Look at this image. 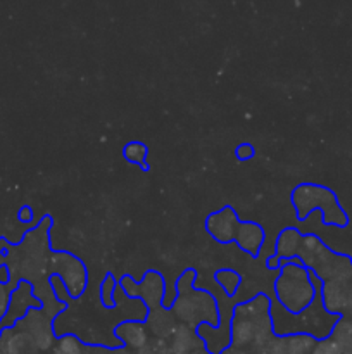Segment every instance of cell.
Listing matches in <instances>:
<instances>
[{
    "label": "cell",
    "mask_w": 352,
    "mask_h": 354,
    "mask_svg": "<svg viewBox=\"0 0 352 354\" xmlns=\"http://www.w3.org/2000/svg\"><path fill=\"white\" fill-rule=\"evenodd\" d=\"M317 277L299 259H290L280 268L275 280V296L280 306L290 315H300L320 296Z\"/></svg>",
    "instance_id": "1"
},
{
    "label": "cell",
    "mask_w": 352,
    "mask_h": 354,
    "mask_svg": "<svg viewBox=\"0 0 352 354\" xmlns=\"http://www.w3.org/2000/svg\"><path fill=\"white\" fill-rule=\"evenodd\" d=\"M292 204L295 207L297 220L304 221L313 209H320L323 213V223L333 227H347L349 218L345 211L338 204L333 190L314 183H300L292 192Z\"/></svg>",
    "instance_id": "2"
},
{
    "label": "cell",
    "mask_w": 352,
    "mask_h": 354,
    "mask_svg": "<svg viewBox=\"0 0 352 354\" xmlns=\"http://www.w3.org/2000/svg\"><path fill=\"white\" fill-rule=\"evenodd\" d=\"M271 328V301L266 294H257L247 303L235 306L231 320V339L235 344H247L254 335H264Z\"/></svg>",
    "instance_id": "3"
},
{
    "label": "cell",
    "mask_w": 352,
    "mask_h": 354,
    "mask_svg": "<svg viewBox=\"0 0 352 354\" xmlns=\"http://www.w3.org/2000/svg\"><path fill=\"white\" fill-rule=\"evenodd\" d=\"M171 311L186 324H197L204 320V324L211 327L219 325V310H217L216 299L207 290L192 289L190 292L176 294Z\"/></svg>",
    "instance_id": "4"
},
{
    "label": "cell",
    "mask_w": 352,
    "mask_h": 354,
    "mask_svg": "<svg viewBox=\"0 0 352 354\" xmlns=\"http://www.w3.org/2000/svg\"><path fill=\"white\" fill-rule=\"evenodd\" d=\"M52 273H57L66 283L71 299H78L83 296L88 286V272L86 266L78 256L66 251H55L50 256Z\"/></svg>",
    "instance_id": "5"
},
{
    "label": "cell",
    "mask_w": 352,
    "mask_h": 354,
    "mask_svg": "<svg viewBox=\"0 0 352 354\" xmlns=\"http://www.w3.org/2000/svg\"><path fill=\"white\" fill-rule=\"evenodd\" d=\"M313 275H316L321 282L328 280H349L352 279V259L349 256L337 254L324 248L314 265L311 266Z\"/></svg>",
    "instance_id": "6"
},
{
    "label": "cell",
    "mask_w": 352,
    "mask_h": 354,
    "mask_svg": "<svg viewBox=\"0 0 352 354\" xmlns=\"http://www.w3.org/2000/svg\"><path fill=\"white\" fill-rule=\"evenodd\" d=\"M321 304L326 311L340 315L342 311L352 308V279L349 280H328L321 282L320 289Z\"/></svg>",
    "instance_id": "7"
},
{
    "label": "cell",
    "mask_w": 352,
    "mask_h": 354,
    "mask_svg": "<svg viewBox=\"0 0 352 354\" xmlns=\"http://www.w3.org/2000/svg\"><path fill=\"white\" fill-rule=\"evenodd\" d=\"M238 225H240L238 214L235 213L233 207L226 206L207 216L206 230L219 244H231V242H235Z\"/></svg>",
    "instance_id": "8"
},
{
    "label": "cell",
    "mask_w": 352,
    "mask_h": 354,
    "mask_svg": "<svg viewBox=\"0 0 352 354\" xmlns=\"http://www.w3.org/2000/svg\"><path fill=\"white\" fill-rule=\"evenodd\" d=\"M266 241V232L255 221H240L238 225L237 235H235V244L242 249L244 252L251 256H259L262 245Z\"/></svg>",
    "instance_id": "9"
},
{
    "label": "cell",
    "mask_w": 352,
    "mask_h": 354,
    "mask_svg": "<svg viewBox=\"0 0 352 354\" xmlns=\"http://www.w3.org/2000/svg\"><path fill=\"white\" fill-rule=\"evenodd\" d=\"M166 296V280L155 270H148L144 275V280L138 283V297L147 308L161 306Z\"/></svg>",
    "instance_id": "10"
},
{
    "label": "cell",
    "mask_w": 352,
    "mask_h": 354,
    "mask_svg": "<svg viewBox=\"0 0 352 354\" xmlns=\"http://www.w3.org/2000/svg\"><path fill=\"white\" fill-rule=\"evenodd\" d=\"M300 241H302V234H300V230H297V228L289 227L283 228V230L280 232L278 239H276L275 254L282 258L283 265H285L286 261H290V259L297 258Z\"/></svg>",
    "instance_id": "11"
},
{
    "label": "cell",
    "mask_w": 352,
    "mask_h": 354,
    "mask_svg": "<svg viewBox=\"0 0 352 354\" xmlns=\"http://www.w3.org/2000/svg\"><path fill=\"white\" fill-rule=\"evenodd\" d=\"M326 248V245L321 242L320 237L313 234H306L302 235V241H300L299 245V252H297V259L302 263L306 268L311 270V266L314 265V261L317 259V256L321 254V251Z\"/></svg>",
    "instance_id": "12"
},
{
    "label": "cell",
    "mask_w": 352,
    "mask_h": 354,
    "mask_svg": "<svg viewBox=\"0 0 352 354\" xmlns=\"http://www.w3.org/2000/svg\"><path fill=\"white\" fill-rule=\"evenodd\" d=\"M116 335L123 339L126 344L135 346V348H138V346H141L147 341L144 325L138 324V322H123V324L116 327Z\"/></svg>",
    "instance_id": "13"
},
{
    "label": "cell",
    "mask_w": 352,
    "mask_h": 354,
    "mask_svg": "<svg viewBox=\"0 0 352 354\" xmlns=\"http://www.w3.org/2000/svg\"><path fill=\"white\" fill-rule=\"evenodd\" d=\"M147 154H148L147 145L141 144V142H128L123 149L124 159H126L128 162H131V165L140 166L144 171H147L148 169Z\"/></svg>",
    "instance_id": "14"
},
{
    "label": "cell",
    "mask_w": 352,
    "mask_h": 354,
    "mask_svg": "<svg viewBox=\"0 0 352 354\" xmlns=\"http://www.w3.org/2000/svg\"><path fill=\"white\" fill-rule=\"evenodd\" d=\"M214 280L219 283L221 289L226 292V296L231 297L237 294L238 287H240V282H242V277L238 275L235 270L224 268V270H219V272L214 273Z\"/></svg>",
    "instance_id": "15"
},
{
    "label": "cell",
    "mask_w": 352,
    "mask_h": 354,
    "mask_svg": "<svg viewBox=\"0 0 352 354\" xmlns=\"http://www.w3.org/2000/svg\"><path fill=\"white\" fill-rule=\"evenodd\" d=\"M116 290H117L116 279H114L113 273H107L106 279H104V282H102V286H100V301H102L104 306L106 308L116 306V297H114Z\"/></svg>",
    "instance_id": "16"
},
{
    "label": "cell",
    "mask_w": 352,
    "mask_h": 354,
    "mask_svg": "<svg viewBox=\"0 0 352 354\" xmlns=\"http://www.w3.org/2000/svg\"><path fill=\"white\" fill-rule=\"evenodd\" d=\"M48 283H50L52 292H54L55 299H57L59 303L66 304L69 299H71V296H69L68 289H66L64 280H62L61 277L57 275V273H50V277H48Z\"/></svg>",
    "instance_id": "17"
},
{
    "label": "cell",
    "mask_w": 352,
    "mask_h": 354,
    "mask_svg": "<svg viewBox=\"0 0 352 354\" xmlns=\"http://www.w3.org/2000/svg\"><path fill=\"white\" fill-rule=\"evenodd\" d=\"M195 279H197V272L195 270H185V272L182 273V275L178 277V280L175 282V290L176 294H185V292H190V290L193 289V283H195Z\"/></svg>",
    "instance_id": "18"
},
{
    "label": "cell",
    "mask_w": 352,
    "mask_h": 354,
    "mask_svg": "<svg viewBox=\"0 0 352 354\" xmlns=\"http://www.w3.org/2000/svg\"><path fill=\"white\" fill-rule=\"evenodd\" d=\"M311 354H342V348L333 337H323L316 342Z\"/></svg>",
    "instance_id": "19"
},
{
    "label": "cell",
    "mask_w": 352,
    "mask_h": 354,
    "mask_svg": "<svg viewBox=\"0 0 352 354\" xmlns=\"http://www.w3.org/2000/svg\"><path fill=\"white\" fill-rule=\"evenodd\" d=\"M57 354H79V342L72 335H66L59 341Z\"/></svg>",
    "instance_id": "20"
},
{
    "label": "cell",
    "mask_w": 352,
    "mask_h": 354,
    "mask_svg": "<svg viewBox=\"0 0 352 354\" xmlns=\"http://www.w3.org/2000/svg\"><path fill=\"white\" fill-rule=\"evenodd\" d=\"M119 287H121V290H123V292L130 297V299H137L138 297V283L135 282L130 275L121 277Z\"/></svg>",
    "instance_id": "21"
},
{
    "label": "cell",
    "mask_w": 352,
    "mask_h": 354,
    "mask_svg": "<svg viewBox=\"0 0 352 354\" xmlns=\"http://www.w3.org/2000/svg\"><path fill=\"white\" fill-rule=\"evenodd\" d=\"M235 154H237L238 161H248V159L254 158L255 151L251 144H240L237 147V151H235Z\"/></svg>",
    "instance_id": "22"
},
{
    "label": "cell",
    "mask_w": 352,
    "mask_h": 354,
    "mask_svg": "<svg viewBox=\"0 0 352 354\" xmlns=\"http://www.w3.org/2000/svg\"><path fill=\"white\" fill-rule=\"evenodd\" d=\"M19 220L23 221V223H30L31 220H33V209H31L30 206H24L19 209Z\"/></svg>",
    "instance_id": "23"
},
{
    "label": "cell",
    "mask_w": 352,
    "mask_h": 354,
    "mask_svg": "<svg viewBox=\"0 0 352 354\" xmlns=\"http://www.w3.org/2000/svg\"><path fill=\"white\" fill-rule=\"evenodd\" d=\"M282 266H283V261L280 256H276V254L269 256L268 258V268L269 270H278L280 272V268H282Z\"/></svg>",
    "instance_id": "24"
}]
</instances>
